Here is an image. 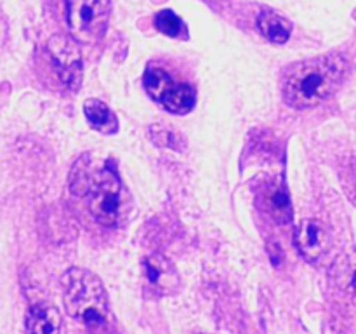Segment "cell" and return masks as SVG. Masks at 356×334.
Instances as JSON below:
<instances>
[{
    "label": "cell",
    "mask_w": 356,
    "mask_h": 334,
    "mask_svg": "<svg viewBox=\"0 0 356 334\" xmlns=\"http://www.w3.org/2000/svg\"><path fill=\"white\" fill-rule=\"evenodd\" d=\"M52 61L56 63L59 79L70 89H79L82 84V59L76 40L73 37L56 35L47 44Z\"/></svg>",
    "instance_id": "obj_5"
},
{
    "label": "cell",
    "mask_w": 356,
    "mask_h": 334,
    "mask_svg": "<svg viewBox=\"0 0 356 334\" xmlns=\"http://www.w3.org/2000/svg\"><path fill=\"white\" fill-rule=\"evenodd\" d=\"M155 26L159 28L162 33L169 35V37H177V35L183 31L184 24L172 10H162V13L156 14Z\"/></svg>",
    "instance_id": "obj_16"
},
{
    "label": "cell",
    "mask_w": 356,
    "mask_h": 334,
    "mask_svg": "<svg viewBox=\"0 0 356 334\" xmlns=\"http://www.w3.org/2000/svg\"><path fill=\"white\" fill-rule=\"evenodd\" d=\"M145 268V280L148 284L149 291L156 296H172L179 291L181 277L179 271L172 264V261L167 260L162 254H152L143 263Z\"/></svg>",
    "instance_id": "obj_6"
},
{
    "label": "cell",
    "mask_w": 356,
    "mask_h": 334,
    "mask_svg": "<svg viewBox=\"0 0 356 334\" xmlns=\"http://www.w3.org/2000/svg\"><path fill=\"white\" fill-rule=\"evenodd\" d=\"M143 82H145L146 93H148L153 100L159 101V103H162L163 96H165V94L170 90V87L176 84L172 79H170L169 73L163 72V70L160 68L146 70Z\"/></svg>",
    "instance_id": "obj_13"
},
{
    "label": "cell",
    "mask_w": 356,
    "mask_h": 334,
    "mask_svg": "<svg viewBox=\"0 0 356 334\" xmlns=\"http://www.w3.org/2000/svg\"><path fill=\"white\" fill-rule=\"evenodd\" d=\"M296 247L301 256L308 261H316L325 254L329 247V237L325 228L315 219H305L296 228Z\"/></svg>",
    "instance_id": "obj_7"
},
{
    "label": "cell",
    "mask_w": 356,
    "mask_h": 334,
    "mask_svg": "<svg viewBox=\"0 0 356 334\" xmlns=\"http://www.w3.org/2000/svg\"><path fill=\"white\" fill-rule=\"evenodd\" d=\"M83 111H86L87 120L90 122L94 129H97L99 132L104 134H111L118 129V122L115 113L111 111V108L106 103L99 100H87L83 103Z\"/></svg>",
    "instance_id": "obj_11"
},
{
    "label": "cell",
    "mask_w": 356,
    "mask_h": 334,
    "mask_svg": "<svg viewBox=\"0 0 356 334\" xmlns=\"http://www.w3.org/2000/svg\"><path fill=\"white\" fill-rule=\"evenodd\" d=\"M87 160H89L87 155L83 159H80L73 166L72 174H70V188L76 195H86L90 190V184H92L94 176L90 174L89 167H87Z\"/></svg>",
    "instance_id": "obj_14"
},
{
    "label": "cell",
    "mask_w": 356,
    "mask_h": 334,
    "mask_svg": "<svg viewBox=\"0 0 356 334\" xmlns=\"http://www.w3.org/2000/svg\"><path fill=\"white\" fill-rule=\"evenodd\" d=\"M110 0H66V23L76 42L96 44L110 21Z\"/></svg>",
    "instance_id": "obj_4"
},
{
    "label": "cell",
    "mask_w": 356,
    "mask_h": 334,
    "mask_svg": "<svg viewBox=\"0 0 356 334\" xmlns=\"http://www.w3.org/2000/svg\"><path fill=\"white\" fill-rule=\"evenodd\" d=\"M268 250H270V256H271V261H273L275 267H278V264L282 263V247L278 246L277 242H270L268 244Z\"/></svg>",
    "instance_id": "obj_17"
},
{
    "label": "cell",
    "mask_w": 356,
    "mask_h": 334,
    "mask_svg": "<svg viewBox=\"0 0 356 334\" xmlns=\"http://www.w3.org/2000/svg\"><path fill=\"white\" fill-rule=\"evenodd\" d=\"M89 191L90 214L99 225L118 226L127 219L131 211V197L113 170H99L94 176Z\"/></svg>",
    "instance_id": "obj_3"
},
{
    "label": "cell",
    "mask_w": 356,
    "mask_h": 334,
    "mask_svg": "<svg viewBox=\"0 0 356 334\" xmlns=\"http://www.w3.org/2000/svg\"><path fill=\"white\" fill-rule=\"evenodd\" d=\"M355 291H356V273H355Z\"/></svg>",
    "instance_id": "obj_18"
},
{
    "label": "cell",
    "mask_w": 356,
    "mask_h": 334,
    "mask_svg": "<svg viewBox=\"0 0 356 334\" xmlns=\"http://www.w3.org/2000/svg\"><path fill=\"white\" fill-rule=\"evenodd\" d=\"M66 312L76 322L99 329L110 322V301L103 282L92 271L72 268L63 275Z\"/></svg>",
    "instance_id": "obj_2"
},
{
    "label": "cell",
    "mask_w": 356,
    "mask_h": 334,
    "mask_svg": "<svg viewBox=\"0 0 356 334\" xmlns=\"http://www.w3.org/2000/svg\"><path fill=\"white\" fill-rule=\"evenodd\" d=\"M61 315L47 303L33 305L26 313V334H59Z\"/></svg>",
    "instance_id": "obj_8"
},
{
    "label": "cell",
    "mask_w": 356,
    "mask_h": 334,
    "mask_svg": "<svg viewBox=\"0 0 356 334\" xmlns=\"http://www.w3.org/2000/svg\"><path fill=\"white\" fill-rule=\"evenodd\" d=\"M344 59L336 54L294 63L285 70L284 100L292 108H312L332 96L344 75Z\"/></svg>",
    "instance_id": "obj_1"
},
{
    "label": "cell",
    "mask_w": 356,
    "mask_h": 334,
    "mask_svg": "<svg viewBox=\"0 0 356 334\" xmlns=\"http://www.w3.org/2000/svg\"><path fill=\"white\" fill-rule=\"evenodd\" d=\"M257 26H259L261 33L275 44H284L289 40L292 33V23L284 17L282 14L275 13V10H263L257 17Z\"/></svg>",
    "instance_id": "obj_10"
},
{
    "label": "cell",
    "mask_w": 356,
    "mask_h": 334,
    "mask_svg": "<svg viewBox=\"0 0 356 334\" xmlns=\"http://www.w3.org/2000/svg\"><path fill=\"white\" fill-rule=\"evenodd\" d=\"M162 104L172 113H188L195 106V90L186 84H176L162 100Z\"/></svg>",
    "instance_id": "obj_12"
},
{
    "label": "cell",
    "mask_w": 356,
    "mask_h": 334,
    "mask_svg": "<svg viewBox=\"0 0 356 334\" xmlns=\"http://www.w3.org/2000/svg\"><path fill=\"white\" fill-rule=\"evenodd\" d=\"M152 138L156 145L165 146V148L172 150H183L184 148V139L176 129L169 127V125H153L152 127Z\"/></svg>",
    "instance_id": "obj_15"
},
{
    "label": "cell",
    "mask_w": 356,
    "mask_h": 334,
    "mask_svg": "<svg viewBox=\"0 0 356 334\" xmlns=\"http://www.w3.org/2000/svg\"><path fill=\"white\" fill-rule=\"evenodd\" d=\"M263 209L275 221L289 223L292 219V204L284 184H270L263 191Z\"/></svg>",
    "instance_id": "obj_9"
}]
</instances>
